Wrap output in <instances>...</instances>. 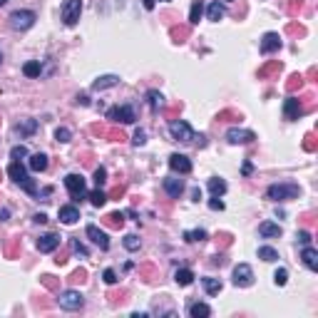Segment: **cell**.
<instances>
[{
	"mask_svg": "<svg viewBox=\"0 0 318 318\" xmlns=\"http://www.w3.org/2000/svg\"><path fill=\"white\" fill-rule=\"evenodd\" d=\"M251 283H254V269L249 266V263H238V266L234 269V286L249 288Z\"/></svg>",
	"mask_w": 318,
	"mask_h": 318,
	"instance_id": "9c48e42d",
	"label": "cell"
},
{
	"mask_svg": "<svg viewBox=\"0 0 318 318\" xmlns=\"http://www.w3.org/2000/svg\"><path fill=\"white\" fill-rule=\"evenodd\" d=\"M192 197H194V201H199V199H201V192H199V189H194V192H192Z\"/></svg>",
	"mask_w": 318,
	"mask_h": 318,
	"instance_id": "db71d44e",
	"label": "cell"
},
{
	"mask_svg": "<svg viewBox=\"0 0 318 318\" xmlns=\"http://www.w3.org/2000/svg\"><path fill=\"white\" fill-rule=\"evenodd\" d=\"M201 283H204V291H206L209 296H217L219 291H221V281H219V278L206 276V278H201Z\"/></svg>",
	"mask_w": 318,
	"mask_h": 318,
	"instance_id": "484cf974",
	"label": "cell"
},
{
	"mask_svg": "<svg viewBox=\"0 0 318 318\" xmlns=\"http://www.w3.org/2000/svg\"><path fill=\"white\" fill-rule=\"evenodd\" d=\"M201 13H204V3H201V0H194V3H192V10H189V22L197 25L199 18H201Z\"/></svg>",
	"mask_w": 318,
	"mask_h": 318,
	"instance_id": "f1b7e54d",
	"label": "cell"
},
{
	"mask_svg": "<svg viewBox=\"0 0 318 318\" xmlns=\"http://www.w3.org/2000/svg\"><path fill=\"white\" fill-rule=\"evenodd\" d=\"M87 236L92 238V241H95V244H97L102 251H107V249H110V238H107V234H104L99 226L90 224V226H87Z\"/></svg>",
	"mask_w": 318,
	"mask_h": 318,
	"instance_id": "9a60e30c",
	"label": "cell"
},
{
	"mask_svg": "<svg viewBox=\"0 0 318 318\" xmlns=\"http://www.w3.org/2000/svg\"><path fill=\"white\" fill-rule=\"evenodd\" d=\"M281 35L278 33H266L261 38V52L263 55H271V52H276V50H281Z\"/></svg>",
	"mask_w": 318,
	"mask_h": 318,
	"instance_id": "7c38bea8",
	"label": "cell"
},
{
	"mask_svg": "<svg viewBox=\"0 0 318 318\" xmlns=\"http://www.w3.org/2000/svg\"><path fill=\"white\" fill-rule=\"evenodd\" d=\"M144 142H147V132H144V129H137V132H135V139H132V144H135V147H142Z\"/></svg>",
	"mask_w": 318,
	"mask_h": 318,
	"instance_id": "ab89813d",
	"label": "cell"
},
{
	"mask_svg": "<svg viewBox=\"0 0 318 318\" xmlns=\"http://www.w3.org/2000/svg\"><path fill=\"white\" fill-rule=\"evenodd\" d=\"M87 197H90V201H92V206H104V201H107V194H104V192H102L99 187H97L95 192H90Z\"/></svg>",
	"mask_w": 318,
	"mask_h": 318,
	"instance_id": "4dcf8cb0",
	"label": "cell"
},
{
	"mask_svg": "<svg viewBox=\"0 0 318 318\" xmlns=\"http://www.w3.org/2000/svg\"><path fill=\"white\" fill-rule=\"evenodd\" d=\"M28 167H30L33 172H45V169H47V154H42V152L33 154L30 162H28Z\"/></svg>",
	"mask_w": 318,
	"mask_h": 318,
	"instance_id": "603a6c76",
	"label": "cell"
},
{
	"mask_svg": "<svg viewBox=\"0 0 318 318\" xmlns=\"http://www.w3.org/2000/svg\"><path fill=\"white\" fill-rule=\"evenodd\" d=\"M206 15H209V20H211V22H219V20H221V18L226 15V10H224V5L219 3V0H214V3L209 5Z\"/></svg>",
	"mask_w": 318,
	"mask_h": 318,
	"instance_id": "cb8c5ba5",
	"label": "cell"
},
{
	"mask_svg": "<svg viewBox=\"0 0 318 318\" xmlns=\"http://www.w3.org/2000/svg\"><path fill=\"white\" fill-rule=\"evenodd\" d=\"M33 221H35V224H45V221H47V217H45V214H35V217H33Z\"/></svg>",
	"mask_w": 318,
	"mask_h": 318,
	"instance_id": "816d5d0a",
	"label": "cell"
},
{
	"mask_svg": "<svg viewBox=\"0 0 318 318\" xmlns=\"http://www.w3.org/2000/svg\"><path fill=\"white\" fill-rule=\"evenodd\" d=\"M60 13H62V22L67 25V28H75L80 15H82V0H65Z\"/></svg>",
	"mask_w": 318,
	"mask_h": 318,
	"instance_id": "277c9868",
	"label": "cell"
},
{
	"mask_svg": "<svg viewBox=\"0 0 318 318\" xmlns=\"http://www.w3.org/2000/svg\"><path fill=\"white\" fill-rule=\"evenodd\" d=\"M169 167L179 174H189L192 172V162H189V157L187 154H172L169 157Z\"/></svg>",
	"mask_w": 318,
	"mask_h": 318,
	"instance_id": "5bb4252c",
	"label": "cell"
},
{
	"mask_svg": "<svg viewBox=\"0 0 318 318\" xmlns=\"http://www.w3.org/2000/svg\"><path fill=\"white\" fill-rule=\"evenodd\" d=\"M8 217H10V211L8 209H0V221H8Z\"/></svg>",
	"mask_w": 318,
	"mask_h": 318,
	"instance_id": "f5cc1de1",
	"label": "cell"
},
{
	"mask_svg": "<svg viewBox=\"0 0 318 318\" xmlns=\"http://www.w3.org/2000/svg\"><path fill=\"white\" fill-rule=\"evenodd\" d=\"M258 234L263 238H276V236H281V226L274 221H263V224H258Z\"/></svg>",
	"mask_w": 318,
	"mask_h": 318,
	"instance_id": "7402d4cb",
	"label": "cell"
},
{
	"mask_svg": "<svg viewBox=\"0 0 318 318\" xmlns=\"http://www.w3.org/2000/svg\"><path fill=\"white\" fill-rule=\"evenodd\" d=\"M241 172H244V177H249V174L254 172V167H251V162H244V169H241Z\"/></svg>",
	"mask_w": 318,
	"mask_h": 318,
	"instance_id": "f907efd6",
	"label": "cell"
},
{
	"mask_svg": "<svg viewBox=\"0 0 318 318\" xmlns=\"http://www.w3.org/2000/svg\"><path fill=\"white\" fill-rule=\"evenodd\" d=\"M107 224H110V226H115V229H119V226L124 224V217L119 214V211H112V214L107 217Z\"/></svg>",
	"mask_w": 318,
	"mask_h": 318,
	"instance_id": "d590c367",
	"label": "cell"
},
{
	"mask_svg": "<svg viewBox=\"0 0 318 318\" xmlns=\"http://www.w3.org/2000/svg\"><path fill=\"white\" fill-rule=\"evenodd\" d=\"M58 303H60V308H65V311H80L85 306V296L80 294V291H60L58 294Z\"/></svg>",
	"mask_w": 318,
	"mask_h": 318,
	"instance_id": "3957f363",
	"label": "cell"
},
{
	"mask_svg": "<svg viewBox=\"0 0 318 318\" xmlns=\"http://www.w3.org/2000/svg\"><path fill=\"white\" fill-rule=\"evenodd\" d=\"M226 139H229V144H249V142H254L256 139V135L251 129H238V127H231L229 132H226Z\"/></svg>",
	"mask_w": 318,
	"mask_h": 318,
	"instance_id": "30bf717a",
	"label": "cell"
},
{
	"mask_svg": "<svg viewBox=\"0 0 318 318\" xmlns=\"http://www.w3.org/2000/svg\"><path fill=\"white\" fill-rule=\"evenodd\" d=\"M301 75H294V77H291V82H288V90H296V87H301Z\"/></svg>",
	"mask_w": 318,
	"mask_h": 318,
	"instance_id": "ee69618b",
	"label": "cell"
},
{
	"mask_svg": "<svg viewBox=\"0 0 318 318\" xmlns=\"http://www.w3.org/2000/svg\"><path fill=\"white\" fill-rule=\"evenodd\" d=\"M0 62H3V52H0Z\"/></svg>",
	"mask_w": 318,
	"mask_h": 318,
	"instance_id": "9f6ffc18",
	"label": "cell"
},
{
	"mask_svg": "<svg viewBox=\"0 0 318 318\" xmlns=\"http://www.w3.org/2000/svg\"><path fill=\"white\" fill-rule=\"evenodd\" d=\"M142 5H144L147 10H154V5H157V0H142Z\"/></svg>",
	"mask_w": 318,
	"mask_h": 318,
	"instance_id": "c3c4849f",
	"label": "cell"
},
{
	"mask_svg": "<svg viewBox=\"0 0 318 318\" xmlns=\"http://www.w3.org/2000/svg\"><path fill=\"white\" fill-rule=\"evenodd\" d=\"M58 246H60V236L58 234H45V236L38 238V251L40 254H52Z\"/></svg>",
	"mask_w": 318,
	"mask_h": 318,
	"instance_id": "4fadbf2b",
	"label": "cell"
},
{
	"mask_svg": "<svg viewBox=\"0 0 318 318\" xmlns=\"http://www.w3.org/2000/svg\"><path fill=\"white\" fill-rule=\"evenodd\" d=\"M60 221H62V224H67V226H72L75 221H80V209H77V206H72V204L60 206Z\"/></svg>",
	"mask_w": 318,
	"mask_h": 318,
	"instance_id": "2e32d148",
	"label": "cell"
},
{
	"mask_svg": "<svg viewBox=\"0 0 318 318\" xmlns=\"http://www.w3.org/2000/svg\"><path fill=\"white\" fill-rule=\"evenodd\" d=\"M65 187H67V192H70V197L75 201L87 197V187H85V177L82 174H67L65 177Z\"/></svg>",
	"mask_w": 318,
	"mask_h": 318,
	"instance_id": "5b68a950",
	"label": "cell"
},
{
	"mask_svg": "<svg viewBox=\"0 0 318 318\" xmlns=\"http://www.w3.org/2000/svg\"><path fill=\"white\" fill-rule=\"evenodd\" d=\"M209 209H214V211H221V209H224V201H221L219 197H214V199L209 201Z\"/></svg>",
	"mask_w": 318,
	"mask_h": 318,
	"instance_id": "7bdbcfd3",
	"label": "cell"
},
{
	"mask_svg": "<svg viewBox=\"0 0 318 318\" xmlns=\"http://www.w3.org/2000/svg\"><path fill=\"white\" fill-rule=\"evenodd\" d=\"M95 184H97V187H104V184H107V169H104V167L95 169Z\"/></svg>",
	"mask_w": 318,
	"mask_h": 318,
	"instance_id": "e575fe53",
	"label": "cell"
},
{
	"mask_svg": "<svg viewBox=\"0 0 318 318\" xmlns=\"http://www.w3.org/2000/svg\"><path fill=\"white\" fill-rule=\"evenodd\" d=\"M164 192H167L172 199H179L181 192H184V181H181V179H164Z\"/></svg>",
	"mask_w": 318,
	"mask_h": 318,
	"instance_id": "d6986e66",
	"label": "cell"
},
{
	"mask_svg": "<svg viewBox=\"0 0 318 318\" xmlns=\"http://www.w3.org/2000/svg\"><path fill=\"white\" fill-rule=\"evenodd\" d=\"M77 104H82V107H85V104H90L87 95H77Z\"/></svg>",
	"mask_w": 318,
	"mask_h": 318,
	"instance_id": "681fc988",
	"label": "cell"
},
{
	"mask_svg": "<svg viewBox=\"0 0 318 318\" xmlns=\"http://www.w3.org/2000/svg\"><path fill=\"white\" fill-rule=\"evenodd\" d=\"M298 241L306 246V244H311V234L308 231H298Z\"/></svg>",
	"mask_w": 318,
	"mask_h": 318,
	"instance_id": "f6af8a7d",
	"label": "cell"
},
{
	"mask_svg": "<svg viewBox=\"0 0 318 318\" xmlns=\"http://www.w3.org/2000/svg\"><path fill=\"white\" fill-rule=\"evenodd\" d=\"M301 112H303V107H301V99H298V97H288V99L283 102V117H286L288 122L298 119Z\"/></svg>",
	"mask_w": 318,
	"mask_h": 318,
	"instance_id": "8fae6325",
	"label": "cell"
},
{
	"mask_svg": "<svg viewBox=\"0 0 318 318\" xmlns=\"http://www.w3.org/2000/svg\"><path fill=\"white\" fill-rule=\"evenodd\" d=\"M102 278H104V283H117V274L112 271V269H104V274H102Z\"/></svg>",
	"mask_w": 318,
	"mask_h": 318,
	"instance_id": "60d3db41",
	"label": "cell"
},
{
	"mask_svg": "<svg viewBox=\"0 0 318 318\" xmlns=\"http://www.w3.org/2000/svg\"><path fill=\"white\" fill-rule=\"evenodd\" d=\"M72 251H75V254H80V256H87V249H85L82 244H80L77 238H75V241H72Z\"/></svg>",
	"mask_w": 318,
	"mask_h": 318,
	"instance_id": "b9f144b4",
	"label": "cell"
},
{
	"mask_svg": "<svg viewBox=\"0 0 318 318\" xmlns=\"http://www.w3.org/2000/svg\"><path fill=\"white\" fill-rule=\"evenodd\" d=\"M115 85H119V77L117 75H102V77H97L95 82H92V90H107V87H115Z\"/></svg>",
	"mask_w": 318,
	"mask_h": 318,
	"instance_id": "ac0fdd59",
	"label": "cell"
},
{
	"mask_svg": "<svg viewBox=\"0 0 318 318\" xmlns=\"http://www.w3.org/2000/svg\"><path fill=\"white\" fill-rule=\"evenodd\" d=\"M298 194H301L298 184H271L266 189L269 201H288V199H296Z\"/></svg>",
	"mask_w": 318,
	"mask_h": 318,
	"instance_id": "7a4b0ae2",
	"label": "cell"
},
{
	"mask_svg": "<svg viewBox=\"0 0 318 318\" xmlns=\"http://www.w3.org/2000/svg\"><path fill=\"white\" fill-rule=\"evenodd\" d=\"M189 316L192 318H206V316H211V308L206 303H192L189 306Z\"/></svg>",
	"mask_w": 318,
	"mask_h": 318,
	"instance_id": "4316f807",
	"label": "cell"
},
{
	"mask_svg": "<svg viewBox=\"0 0 318 318\" xmlns=\"http://www.w3.org/2000/svg\"><path fill=\"white\" fill-rule=\"evenodd\" d=\"M301 258H303V263L311 269V271H318V251L313 249V246H303V251H301Z\"/></svg>",
	"mask_w": 318,
	"mask_h": 318,
	"instance_id": "e0dca14e",
	"label": "cell"
},
{
	"mask_svg": "<svg viewBox=\"0 0 318 318\" xmlns=\"http://www.w3.org/2000/svg\"><path fill=\"white\" fill-rule=\"evenodd\" d=\"M147 99H149L152 112H157V110H162V107H164V95H162V92H157V90H149V92H147Z\"/></svg>",
	"mask_w": 318,
	"mask_h": 318,
	"instance_id": "d4e9b609",
	"label": "cell"
},
{
	"mask_svg": "<svg viewBox=\"0 0 318 318\" xmlns=\"http://www.w3.org/2000/svg\"><path fill=\"white\" fill-rule=\"evenodd\" d=\"M164 3H167V0H164Z\"/></svg>",
	"mask_w": 318,
	"mask_h": 318,
	"instance_id": "6f0895ef",
	"label": "cell"
},
{
	"mask_svg": "<svg viewBox=\"0 0 318 318\" xmlns=\"http://www.w3.org/2000/svg\"><path fill=\"white\" fill-rule=\"evenodd\" d=\"M35 129H38V119H22L20 124H15V135L30 137V135H35Z\"/></svg>",
	"mask_w": 318,
	"mask_h": 318,
	"instance_id": "44dd1931",
	"label": "cell"
},
{
	"mask_svg": "<svg viewBox=\"0 0 318 318\" xmlns=\"http://www.w3.org/2000/svg\"><path fill=\"white\" fill-rule=\"evenodd\" d=\"M169 135L177 139V142H194V129L184 122V119H172L169 122Z\"/></svg>",
	"mask_w": 318,
	"mask_h": 318,
	"instance_id": "8992f818",
	"label": "cell"
},
{
	"mask_svg": "<svg viewBox=\"0 0 318 318\" xmlns=\"http://www.w3.org/2000/svg\"><path fill=\"white\" fill-rule=\"evenodd\" d=\"M229 3H231V0H229Z\"/></svg>",
	"mask_w": 318,
	"mask_h": 318,
	"instance_id": "680465c9",
	"label": "cell"
},
{
	"mask_svg": "<svg viewBox=\"0 0 318 318\" xmlns=\"http://www.w3.org/2000/svg\"><path fill=\"white\" fill-rule=\"evenodd\" d=\"M274 281H276V286H286V281H288V271H286V269H278V271L274 274Z\"/></svg>",
	"mask_w": 318,
	"mask_h": 318,
	"instance_id": "74e56055",
	"label": "cell"
},
{
	"mask_svg": "<svg viewBox=\"0 0 318 318\" xmlns=\"http://www.w3.org/2000/svg\"><path fill=\"white\" fill-rule=\"evenodd\" d=\"M85 276H87V274H85L82 269H77V271L72 274V281H85Z\"/></svg>",
	"mask_w": 318,
	"mask_h": 318,
	"instance_id": "bcb514c9",
	"label": "cell"
},
{
	"mask_svg": "<svg viewBox=\"0 0 318 318\" xmlns=\"http://www.w3.org/2000/svg\"><path fill=\"white\" fill-rule=\"evenodd\" d=\"M258 258L261 261H278V251L271 249V246H261L258 249Z\"/></svg>",
	"mask_w": 318,
	"mask_h": 318,
	"instance_id": "f546056e",
	"label": "cell"
},
{
	"mask_svg": "<svg viewBox=\"0 0 318 318\" xmlns=\"http://www.w3.org/2000/svg\"><path fill=\"white\" fill-rule=\"evenodd\" d=\"M22 72H25V77H40L42 67H40V62H25Z\"/></svg>",
	"mask_w": 318,
	"mask_h": 318,
	"instance_id": "d6a6232c",
	"label": "cell"
},
{
	"mask_svg": "<svg viewBox=\"0 0 318 318\" xmlns=\"http://www.w3.org/2000/svg\"><path fill=\"white\" fill-rule=\"evenodd\" d=\"M174 281H177L179 286H189V283L194 281V271H189V269H179V271L174 274Z\"/></svg>",
	"mask_w": 318,
	"mask_h": 318,
	"instance_id": "83f0119b",
	"label": "cell"
},
{
	"mask_svg": "<svg viewBox=\"0 0 318 318\" xmlns=\"http://www.w3.org/2000/svg\"><path fill=\"white\" fill-rule=\"evenodd\" d=\"M184 238H187L189 244H194V241H204L206 238V231L204 229H194V231H184Z\"/></svg>",
	"mask_w": 318,
	"mask_h": 318,
	"instance_id": "1f68e13d",
	"label": "cell"
},
{
	"mask_svg": "<svg viewBox=\"0 0 318 318\" xmlns=\"http://www.w3.org/2000/svg\"><path fill=\"white\" fill-rule=\"evenodd\" d=\"M206 187H209L211 197H224V194H226V181H224L221 177H211V179L206 181Z\"/></svg>",
	"mask_w": 318,
	"mask_h": 318,
	"instance_id": "ffe728a7",
	"label": "cell"
},
{
	"mask_svg": "<svg viewBox=\"0 0 318 318\" xmlns=\"http://www.w3.org/2000/svg\"><path fill=\"white\" fill-rule=\"evenodd\" d=\"M35 20H38V15L33 10H15L10 15V28H15V30H30L33 25H35Z\"/></svg>",
	"mask_w": 318,
	"mask_h": 318,
	"instance_id": "ba28073f",
	"label": "cell"
},
{
	"mask_svg": "<svg viewBox=\"0 0 318 318\" xmlns=\"http://www.w3.org/2000/svg\"><path fill=\"white\" fill-rule=\"evenodd\" d=\"M42 283H45L47 288H55V281H52V276H42Z\"/></svg>",
	"mask_w": 318,
	"mask_h": 318,
	"instance_id": "7dc6e473",
	"label": "cell"
},
{
	"mask_svg": "<svg viewBox=\"0 0 318 318\" xmlns=\"http://www.w3.org/2000/svg\"><path fill=\"white\" fill-rule=\"evenodd\" d=\"M8 174H10V179L15 181V184H20V187L28 192V194H38V187H35V181L28 177V172H25V167L20 164V159H13L10 162V167H8Z\"/></svg>",
	"mask_w": 318,
	"mask_h": 318,
	"instance_id": "6da1fadb",
	"label": "cell"
},
{
	"mask_svg": "<svg viewBox=\"0 0 318 318\" xmlns=\"http://www.w3.org/2000/svg\"><path fill=\"white\" fill-rule=\"evenodd\" d=\"M10 157H13V159H22V157H28V147H22V144L13 147V149H10Z\"/></svg>",
	"mask_w": 318,
	"mask_h": 318,
	"instance_id": "f35d334b",
	"label": "cell"
},
{
	"mask_svg": "<svg viewBox=\"0 0 318 318\" xmlns=\"http://www.w3.org/2000/svg\"><path fill=\"white\" fill-rule=\"evenodd\" d=\"M55 139H58V142H70V139H72V132H70L67 127H58Z\"/></svg>",
	"mask_w": 318,
	"mask_h": 318,
	"instance_id": "8d00e7d4",
	"label": "cell"
},
{
	"mask_svg": "<svg viewBox=\"0 0 318 318\" xmlns=\"http://www.w3.org/2000/svg\"><path fill=\"white\" fill-rule=\"evenodd\" d=\"M124 249L127 251H137L139 249V236L137 234H127L124 236Z\"/></svg>",
	"mask_w": 318,
	"mask_h": 318,
	"instance_id": "836d02e7",
	"label": "cell"
},
{
	"mask_svg": "<svg viewBox=\"0 0 318 318\" xmlns=\"http://www.w3.org/2000/svg\"><path fill=\"white\" fill-rule=\"evenodd\" d=\"M5 3H8V0H0V5H5Z\"/></svg>",
	"mask_w": 318,
	"mask_h": 318,
	"instance_id": "11a10c76",
	"label": "cell"
},
{
	"mask_svg": "<svg viewBox=\"0 0 318 318\" xmlns=\"http://www.w3.org/2000/svg\"><path fill=\"white\" fill-rule=\"evenodd\" d=\"M107 119L110 122H119V124H132L137 119V115H135V110H132L129 104H117V107L107 110Z\"/></svg>",
	"mask_w": 318,
	"mask_h": 318,
	"instance_id": "52a82bcc",
	"label": "cell"
}]
</instances>
